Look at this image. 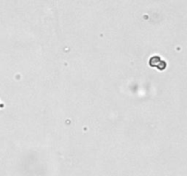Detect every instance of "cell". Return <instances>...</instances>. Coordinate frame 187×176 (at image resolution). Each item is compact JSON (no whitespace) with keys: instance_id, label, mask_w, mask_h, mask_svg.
I'll list each match as a JSON object with an SVG mask.
<instances>
[{"instance_id":"1","label":"cell","mask_w":187,"mask_h":176,"mask_svg":"<svg viewBox=\"0 0 187 176\" xmlns=\"http://www.w3.org/2000/svg\"><path fill=\"white\" fill-rule=\"evenodd\" d=\"M150 64L153 67H158L160 70H163L166 67V63L162 61L160 57H152L150 61Z\"/></svg>"}]
</instances>
